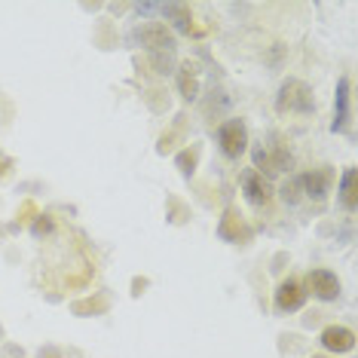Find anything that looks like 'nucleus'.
<instances>
[{
  "label": "nucleus",
  "mask_w": 358,
  "mask_h": 358,
  "mask_svg": "<svg viewBox=\"0 0 358 358\" xmlns=\"http://www.w3.org/2000/svg\"><path fill=\"white\" fill-rule=\"evenodd\" d=\"M275 110L279 113H313L315 110V99L313 89H309L303 80L288 77L275 95Z\"/></svg>",
  "instance_id": "obj_1"
},
{
  "label": "nucleus",
  "mask_w": 358,
  "mask_h": 358,
  "mask_svg": "<svg viewBox=\"0 0 358 358\" xmlns=\"http://www.w3.org/2000/svg\"><path fill=\"white\" fill-rule=\"evenodd\" d=\"M251 157H255V172H260V175H282L294 166V157H291L288 144H282V141L255 144Z\"/></svg>",
  "instance_id": "obj_2"
},
{
  "label": "nucleus",
  "mask_w": 358,
  "mask_h": 358,
  "mask_svg": "<svg viewBox=\"0 0 358 358\" xmlns=\"http://www.w3.org/2000/svg\"><path fill=\"white\" fill-rule=\"evenodd\" d=\"M217 144H221V153L227 159H239L242 153L248 150V129H245V120L233 117L221 123L217 129Z\"/></svg>",
  "instance_id": "obj_3"
},
{
  "label": "nucleus",
  "mask_w": 358,
  "mask_h": 358,
  "mask_svg": "<svg viewBox=\"0 0 358 358\" xmlns=\"http://www.w3.org/2000/svg\"><path fill=\"white\" fill-rule=\"evenodd\" d=\"M132 43H141L150 55L153 52H175V34L159 22H150V25H141L132 31Z\"/></svg>",
  "instance_id": "obj_4"
},
{
  "label": "nucleus",
  "mask_w": 358,
  "mask_h": 358,
  "mask_svg": "<svg viewBox=\"0 0 358 358\" xmlns=\"http://www.w3.org/2000/svg\"><path fill=\"white\" fill-rule=\"evenodd\" d=\"M303 288H306V294H313L319 300H337L340 297V279L331 270H313L306 275Z\"/></svg>",
  "instance_id": "obj_5"
},
{
  "label": "nucleus",
  "mask_w": 358,
  "mask_h": 358,
  "mask_svg": "<svg viewBox=\"0 0 358 358\" xmlns=\"http://www.w3.org/2000/svg\"><path fill=\"white\" fill-rule=\"evenodd\" d=\"M319 340H322V349L331 355H343V352H352L355 349V334H352V328H346V324H328Z\"/></svg>",
  "instance_id": "obj_6"
},
{
  "label": "nucleus",
  "mask_w": 358,
  "mask_h": 358,
  "mask_svg": "<svg viewBox=\"0 0 358 358\" xmlns=\"http://www.w3.org/2000/svg\"><path fill=\"white\" fill-rule=\"evenodd\" d=\"M331 181H334L331 169H313V172H306V175L297 178V184H300V190H303V196L313 199V202H322L324 196H328Z\"/></svg>",
  "instance_id": "obj_7"
},
{
  "label": "nucleus",
  "mask_w": 358,
  "mask_h": 358,
  "mask_svg": "<svg viewBox=\"0 0 358 358\" xmlns=\"http://www.w3.org/2000/svg\"><path fill=\"white\" fill-rule=\"evenodd\" d=\"M349 77H340L337 80V92H334V123H331V129L334 132H346L349 129V117H352V113H349V104H352V95H349Z\"/></svg>",
  "instance_id": "obj_8"
},
{
  "label": "nucleus",
  "mask_w": 358,
  "mask_h": 358,
  "mask_svg": "<svg viewBox=\"0 0 358 358\" xmlns=\"http://www.w3.org/2000/svg\"><path fill=\"white\" fill-rule=\"evenodd\" d=\"M303 303H306V288L297 279H285L275 288V309L279 313H297Z\"/></svg>",
  "instance_id": "obj_9"
},
{
  "label": "nucleus",
  "mask_w": 358,
  "mask_h": 358,
  "mask_svg": "<svg viewBox=\"0 0 358 358\" xmlns=\"http://www.w3.org/2000/svg\"><path fill=\"white\" fill-rule=\"evenodd\" d=\"M242 193H245V199L251 202V206H266L270 196H273L266 178L260 172H255V169H245V172H242Z\"/></svg>",
  "instance_id": "obj_10"
},
{
  "label": "nucleus",
  "mask_w": 358,
  "mask_h": 358,
  "mask_svg": "<svg viewBox=\"0 0 358 358\" xmlns=\"http://www.w3.org/2000/svg\"><path fill=\"white\" fill-rule=\"evenodd\" d=\"M217 236L221 239H227V242H239V239H248V230L242 227V215L236 211L233 206L224 211V217H221V227H217Z\"/></svg>",
  "instance_id": "obj_11"
},
{
  "label": "nucleus",
  "mask_w": 358,
  "mask_h": 358,
  "mask_svg": "<svg viewBox=\"0 0 358 358\" xmlns=\"http://www.w3.org/2000/svg\"><path fill=\"white\" fill-rule=\"evenodd\" d=\"M178 89H181L184 101H196L199 99V71H196V64L184 62L181 68H178Z\"/></svg>",
  "instance_id": "obj_12"
},
{
  "label": "nucleus",
  "mask_w": 358,
  "mask_h": 358,
  "mask_svg": "<svg viewBox=\"0 0 358 358\" xmlns=\"http://www.w3.org/2000/svg\"><path fill=\"white\" fill-rule=\"evenodd\" d=\"M162 15L172 22L178 34H193V13L184 3H162Z\"/></svg>",
  "instance_id": "obj_13"
},
{
  "label": "nucleus",
  "mask_w": 358,
  "mask_h": 358,
  "mask_svg": "<svg viewBox=\"0 0 358 358\" xmlns=\"http://www.w3.org/2000/svg\"><path fill=\"white\" fill-rule=\"evenodd\" d=\"M340 206H343L346 211H355L358 208V196H355V169H346L343 178H340Z\"/></svg>",
  "instance_id": "obj_14"
},
{
  "label": "nucleus",
  "mask_w": 358,
  "mask_h": 358,
  "mask_svg": "<svg viewBox=\"0 0 358 358\" xmlns=\"http://www.w3.org/2000/svg\"><path fill=\"white\" fill-rule=\"evenodd\" d=\"M199 153H202V148H199V144H190V148H184V150H181V153H178V157H175V162H178V169H181V175H184V178H190L193 172H196Z\"/></svg>",
  "instance_id": "obj_15"
},
{
  "label": "nucleus",
  "mask_w": 358,
  "mask_h": 358,
  "mask_svg": "<svg viewBox=\"0 0 358 358\" xmlns=\"http://www.w3.org/2000/svg\"><path fill=\"white\" fill-rule=\"evenodd\" d=\"M279 196H282V202H285V206H297V202L303 199V190H300L297 178H291V181L282 187V190H279Z\"/></svg>",
  "instance_id": "obj_16"
},
{
  "label": "nucleus",
  "mask_w": 358,
  "mask_h": 358,
  "mask_svg": "<svg viewBox=\"0 0 358 358\" xmlns=\"http://www.w3.org/2000/svg\"><path fill=\"white\" fill-rule=\"evenodd\" d=\"M104 309H108V297H99V300H77V303H74V313H77V315L104 313Z\"/></svg>",
  "instance_id": "obj_17"
},
{
  "label": "nucleus",
  "mask_w": 358,
  "mask_h": 358,
  "mask_svg": "<svg viewBox=\"0 0 358 358\" xmlns=\"http://www.w3.org/2000/svg\"><path fill=\"white\" fill-rule=\"evenodd\" d=\"M172 55L175 52H153L150 55V64L157 68V74H172V64H175Z\"/></svg>",
  "instance_id": "obj_18"
},
{
  "label": "nucleus",
  "mask_w": 358,
  "mask_h": 358,
  "mask_svg": "<svg viewBox=\"0 0 358 358\" xmlns=\"http://www.w3.org/2000/svg\"><path fill=\"white\" fill-rule=\"evenodd\" d=\"M31 233H34L37 239H40V236H46V233H52V217L50 215H40L34 221V227H31Z\"/></svg>",
  "instance_id": "obj_19"
},
{
  "label": "nucleus",
  "mask_w": 358,
  "mask_h": 358,
  "mask_svg": "<svg viewBox=\"0 0 358 358\" xmlns=\"http://www.w3.org/2000/svg\"><path fill=\"white\" fill-rule=\"evenodd\" d=\"M135 10L141 15H153V13H162V3H138Z\"/></svg>",
  "instance_id": "obj_20"
},
{
  "label": "nucleus",
  "mask_w": 358,
  "mask_h": 358,
  "mask_svg": "<svg viewBox=\"0 0 358 358\" xmlns=\"http://www.w3.org/2000/svg\"><path fill=\"white\" fill-rule=\"evenodd\" d=\"M37 358H62V352H59V349H40Z\"/></svg>",
  "instance_id": "obj_21"
},
{
  "label": "nucleus",
  "mask_w": 358,
  "mask_h": 358,
  "mask_svg": "<svg viewBox=\"0 0 358 358\" xmlns=\"http://www.w3.org/2000/svg\"><path fill=\"white\" fill-rule=\"evenodd\" d=\"M10 166H13V159L0 157V181H3V175H6V172H10Z\"/></svg>",
  "instance_id": "obj_22"
},
{
  "label": "nucleus",
  "mask_w": 358,
  "mask_h": 358,
  "mask_svg": "<svg viewBox=\"0 0 358 358\" xmlns=\"http://www.w3.org/2000/svg\"><path fill=\"white\" fill-rule=\"evenodd\" d=\"M313 358H328V355H313Z\"/></svg>",
  "instance_id": "obj_23"
}]
</instances>
